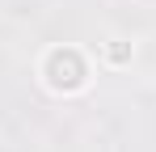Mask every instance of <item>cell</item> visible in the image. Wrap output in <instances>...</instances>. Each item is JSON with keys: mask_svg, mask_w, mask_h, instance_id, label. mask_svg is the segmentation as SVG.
Here are the masks:
<instances>
[{"mask_svg": "<svg viewBox=\"0 0 156 152\" xmlns=\"http://www.w3.org/2000/svg\"><path fill=\"white\" fill-rule=\"evenodd\" d=\"M42 85L51 93H80L89 85V59L76 47H51L42 55Z\"/></svg>", "mask_w": 156, "mask_h": 152, "instance_id": "obj_1", "label": "cell"}, {"mask_svg": "<svg viewBox=\"0 0 156 152\" xmlns=\"http://www.w3.org/2000/svg\"><path fill=\"white\" fill-rule=\"evenodd\" d=\"M105 59H110V63H127L131 59V42H110V47H105Z\"/></svg>", "mask_w": 156, "mask_h": 152, "instance_id": "obj_2", "label": "cell"}]
</instances>
